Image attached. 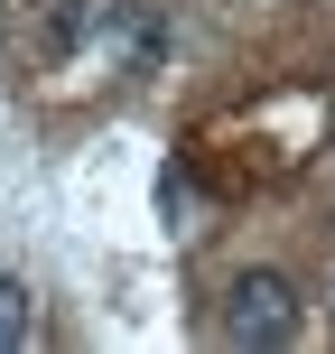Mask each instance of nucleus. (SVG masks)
Returning a JSON list of instances; mask_svg holds the SVG:
<instances>
[{
    "label": "nucleus",
    "instance_id": "f257e3e1",
    "mask_svg": "<svg viewBox=\"0 0 335 354\" xmlns=\"http://www.w3.org/2000/svg\"><path fill=\"white\" fill-rule=\"evenodd\" d=\"M298 336V289L280 270H242L224 289V345H289Z\"/></svg>",
    "mask_w": 335,
    "mask_h": 354
},
{
    "label": "nucleus",
    "instance_id": "f03ea898",
    "mask_svg": "<svg viewBox=\"0 0 335 354\" xmlns=\"http://www.w3.org/2000/svg\"><path fill=\"white\" fill-rule=\"evenodd\" d=\"M28 336H37V299L10 280V270H0V354H19Z\"/></svg>",
    "mask_w": 335,
    "mask_h": 354
},
{
    "label": "nucleus",
    "instance_id": "7ed1b4c3",
    "mask_svg": "<svg viewBox=\"0 0 335 354\" xmlns=\"http://www.w3.org/2000/svg\"><path fill=\"white\" fill-rule=\"evenodd\" d=\"M93 19H103V10H93V0H56V10H47V56H66L75 37L93 28Z\"/></svg>",
    "mask_w": 335,
    "mask_h": 354
}]
</instances>
